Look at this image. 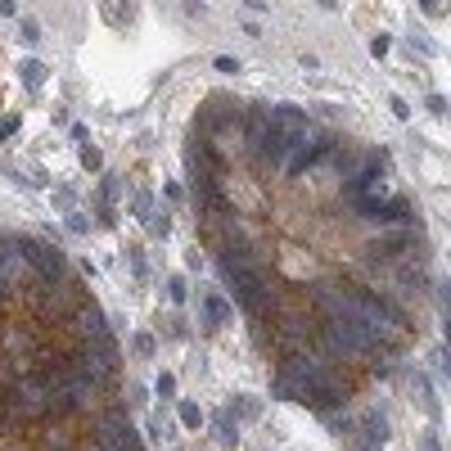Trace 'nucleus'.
<instances>
[{
    "label": "nucleus",
    "mask_w": 451,
    "mask_h": 451,
    "mask_svg": "<svg viewBox=\"0 0 451 451\" xmlns=\"http://www.w3.org/2000/svg\"><path fill=\"white\" fill-rule=\"evenodd\" d=\"M217 72L235 77V72H239V59H230V54H222V59H217Z\"/></svg>",
    "instance_id": "24"
},
{
    "label": "nucleus",
    "mask_w": 451,
    "mask_h": 451,
    "mask_svg": "<svg viewBox=\"0 0 451 451\" xmlns=\"http://www.w3.org/2000/svg\"><path fill=\"white\" fill-rule=\"evenodd\" d=\"M167 339H190V330H185V321H181V316H167Z\"/></svg>",
    "instance_id": "17"
},
{
    "label": "nucleus",
    "mask_w": 451,
    "mask_h": 451,
    "mask_svg": "<svg viewBox=\"0 0 451 451\" xmlns=\"http://www.w3.org/2000/svg\"><path fill=\"white\" fill-rule=\"evenodd\" d=\"M131 348H136V357H153V339H149V334H136Z\"/></svg>",
    "instance_id": "20"
},
{
    "label": "nucleus",
    "mask_w": 451,
    "mask_h": 451,
    "mask_svg": "<svg viewBox=\"0 0 451 451\" xmlns=\"http://www.w3.org/2000/svg\"><path fill=\"white\" fill-rule=\"evenodd\" d=\"M388 45H392V41H388L383 32H379V36H370V54H375V59H383V54H388Z\"/></svg>",
    "instance_id": "21"
},
{
    "label": "nucleus",
    "mask_w": 451,
    "mask_h": 451,
    "mask_svg": "<svg viewBox=\"0 0 451 451\" xmlns=\"http://www.w3.org/2000/svg\"><path fill=\"white\" fill-rule=\"evenodd\" d=\"M68 230H72V235H86V230H91V222H86L82 213H68Z\"/></svg>",
    "instance_id": "22"
},
{
    "label": "nucleus",
    "mask_w": 451,
    "mask_h": 451,
    "mask_svg": "<svg viewBox=\"0 0 451 451\" xmlns=\"http://www.w3.org/2000/svg\"><path fill=\"white\" fill-rule=\"evenodd\" d=\"M443 334H447V348H451V316L443 321Z\"/></svg>",
    "instance_id": "30"
},
{
    "label": "nucleus",
    "mask_w": 451,
    "mask_h": 451,
    "mask_svg": "<svg viewBox=\"0 0 451 451\" xmlns=\"http://www.w3.org/2000/svg\"><path fill=\"white\" fill-rule=\"evenodd\" d=\"M72 334L82 343H100V339H109V321H104V312L95 303H86L82 312L72 316Z\"/></svg>",
    "instance_id": "2"
},
{
    "label": "nucleus",
    "mask_w": 451,
    "mask_h": 451,
    "mask_svg": "<svg viewBox=\"0 0 451 451\" xmlns=\"http://www.w3.org/2000/svg\"><path fill=\"white\" fill-rule=\"evenodd\" d=\"M213 425H217V438H222L226 447H235V443H239V420L230 415V406H226V411H217Z\"/></svg>",
    "instance_id": "7"
},
{
    "label": "nucleus",
    "mask_w": 451,
    "mask_h": 451,
    "mask_svg": "<svg viewBox=\"0 0 451 451\" xmlns=\"http://www.w3.org/2000/svg\"><path fill=\"white\" fill-rule=\"evenodd\" d=\"M14 131H18V118H14V113H9V118H0V140H9Z\"/></svg>",
    "instance_id": "25"
},
{
    "label": "nucleus",
    "mask_w": 451,
    "mask_h": 451,
    "mask_svg": "<svg viewBox=\"0 0 451 451\" xmlns=\"http://www.w3.org/2000/svg\"><path fill=\"white\" fill-rule=\"evenodd\" d=\"M204 411H199L194 406V402H181V425H185V429H204Z\"/></svg>",
    "instance_id": "12"
},
{
    "label": "nucleus",
    "mask_w": 451,
    "mask_h": 451,
    "mask_svg": "<svg viewBox=\"0 0 451 451\" xmlns=\"http://www.w3.org/2000/svg\"><path fill=\"white\" fill-rule=\"evenodd\" d=\"M415 397H420V406H425V415H429V420L443 415V406H438V397H434V388H429V379H425V375H415Z\"/></svg>",
    "instance_id": "8"
},
{
    "label": "nucleus",
    "mask_w": 451,
    "mask_h": 451,
    "mask_svg": "<svg viewBox=\"0 0 451 451\" xmlns=\"http://www.w3.org/2000/svg\"><path fill=\"white\" fill-rule=\"evenodd\" d=\"M131 213L149 222V217H153V199H149V194H136V199H131Z\"/></svg>",
    "instance_id": "16"
},
{
    "label": "nucleus",
    "mask_w": 451,
    "mask_h": 451,
    "mask_svg": "<svg viewBox=\"0 0 451 451\" xmlns=\"http://www.w3.org/2000/svg\"><path fill=\"white\" fill-rule=\"evenodd\" d=\"M425 109H429V113H438V118H443V113H447V95H429V100H425Z\"/></svg>",
    "instance_id": "23"
},
{
    "label": "nucleus",
    "mask_w": 451,
    "mask_h": 451,
    "mask_svg": "<svg viewBox=\"0 0 451 451\" xmlns=\"http://www.w3.org/2000/svg\"><path fill=\"white\" fill-rule=\"evenodd\" d=\"M230 415H244V420H257V415H262V402H257V397H248V392H239V397L230 402Z\"/></svg>",
    "instance_id": "9"
},
{
    "label": "nucleus",
    "mask_w": 451,
    "mask_h": 451,
    "mask_svg": "<svg viewBox=\"0 0 451 451\" xmlns=\"http://www.w3.org/2000/svg\"><path fill=\"white\" fill-rule=\"evenodd\" d=\"M226 321H230V303L222 298V293H204V316H199V325H204V334L222 330Z\"/></svg>",
    "instance_id": "3"
},
{
    "label": "nucleus",
    "mask_w": 451,
    "mask_h": 451,
    "mask_svg": "<svg viewBox=\"0 0 451 451\" xmlns=\"http://www.w3.org/2000/svg\"><path fill=\"white\" fill-rule=\"evenodd\" d=\"M167 298L176 303V307L190 298V284H185V275H167Z\"/></svg>",
    "instance_id": "13"
},
{
    "label": "nucleus",
    "mask_w": 451,
    "mask_h": 451,
    "mask_svg": "<svg viewBox=\"0 0 451 451\" xmlns=\"http://www.w3.org/2000/svg\"><path fill=\"white\" fill-rule=\"evenodd\" d=\"M45 77H50V68H45L41 59H23V63H18V82H23L27 91H41Z\"/></svg>",
    "instance_id": "5"
},
{
    "label": "nucleus",
    "mask_w": 451,
    "mask_h": 451,
    "mask_svg": "<svg viewBox=\"0 0 451 451\" xmlns=\"http://www.w3.org/2000/svg\"><path fill=\"white\" fill-rule=\"evenodd\" d=\"M438 303H443V312L451 316V280H443V284H438Z\"/></svg>",
    "instance_id": "27"
},
{
    "label": "nucleus",
    "mask_w": 451,
    "mask_h": 451,
    "mask_svg": "<svg viewBox=\"0 0 451 451\" xmlns=\"http://www.w3.org/2000/svg\"><path fill=\"white\" fill-rule=\"evenodd\" d=\"M406 244H411V230H397V235L375 239V244H370V253H375V257H397V248H406Z\"/></svg>",
    "instance_id": "6"
},
{
    "label": "nucleus",
    "mask_w": 451,
    "mask_h": 451,
    "mask_svg": "<svg viewBox=\"0 0 451 451\" xmlns=\"http://www.w3.org/2000/svg\"><path fill=\"white\" fill-rule=\"evenodd\" d=\"M82 167H86V171H100V167H104V158H100V149H91V145H82Z\"/></svg>",
    "instance_id": "15"
},
{
    "label": "nucleus",
    "mask_w": 451,
    "mask_h": 451,
    "mask_svg": "<svg viewBox=\"0 0 451 451\" xmlns=\"http://www.w3.org/2000/svg\"><path fill=\"white\" fill-rule=\"evenodd\" d=\"M145 402H149L145 383H131V388H127V406H145Z\"/></svg>",
    "instance_id": "18"
},
{
    "label": "nucleus",
    "mask_w": 451,
    "mask_h": 451,
    "mask_svg": "<svg viewBox=\"0 0 451 451\" xmlns=\"http://www.w3.org/2000/svg\"><path fill=\"white\" fill-rule=\"evenodd\" d=\"M438 370H443V375L451 379V348H443V352H438Z\"/></svg>",
    "instance_id": "28"
},
{
    "label": "nucleus",
    "mask_w": 451,
    "mask_h": 451,
    "mask_svg": "<svg viewBox=\"0 0 451 451\" xmlns=\"http://www.w3.org/2000/svg\"><path fill=\"white\" fill-rule=\"evenodd\" d=\"M18 253H23V262L36 271V280H41V284H68L72 262H68V253H63V248L54 244V239L18 235Z\"/></svg>",
    "instance_id": "1"
},
{
    "label": "nucleus",
    "mask_w": 451,
    "mask_h": 451,
    "mask_svg": "<svg viewBox=\"0 0 451 451\" xmlns=\"http://www.w3.org/2000/svg\"><path fill=\"white\" fill-rule=\"evenodd\" d=\"M18 41L23 45H41V23H36V18H18Z\"/></svg>",
    "instance_id": "11"
},
{
    "label": "nucleus",
    "mask_w": 451,
    "mask_h": 451,
    "mask_svg": "<svg viewBox=\"0 0 451 451\" xmlns=\"http://www.w3.org/2000/svg\"><path fill=\"white\" fill-rule=\"evenodd\" d=\"M361 434H366V443H357V451H379L388 443V420H383L379 411H370V415L361 420Z\"/></svg>",
    "instance_id": "4"
},
{
    "label": "nucleus",
    "mask_w": 451,
    "mask_h": 451,
    "mask_svg": "<svg viewBox=\"0 0 451 451\" xmlns=\"http://www.w3.org/2000/svg\"><path fill=\"white\" fill-rule=\"evenodd\" d=\"M153 392H158V397H176V375H167V370H162L158 383H153Z\"/></svg>",
    "instance_id": "14"
},
{
    "label": "nucleus",
    "mask_w": 451,
    "mask_h": 451,
    "mask_svg": "<svg viewBox=\"0 0 451 451\" xmlns=\"http://www.w3.org/2000/svg\"><path fill=\"white\" fill-rule=\"evenodd\" d=\"M54 208H59L63 217H68V213H77V208H72V190H54Z\"/></svg>",
    "instance_id": "19"
},
{
    "label": "nucleus",
    "mask_w": 451,
    "mask_h": 451,
    "mask_svg": "<svg viewBox=\"0 0 451 451\" xmlns=\"http://www.w3.org/2000/svg\"><path fill=\"white\" fill-rule=\"evenodd\" d=\"M388 109H392V113H397V118H402V122H406V118H411V109H406V100H402V95H392V100H388Z\"/></svg>",
    "instance_id": "26"
},
{
    "label": "nucleus",
    "mask_w": 451,
    "mask_h": 451,
    "mask_svg": "<svg viewBox=\"0 0 451 451\" xmlns=\"http://www.w3.org/2000/svg\"><path fill=\"white\" fill-rule=\"evenodd\" d=\"M149 235L153 239H167L171 235V213H167V208H158V213L149 217Z\"/></svg>",
    "instance_id": "10"
},
{
    "label": "nucleus",
    "mask_w": 451,
    "mask_h": 451,
    "mask_svg": "<svg viewBox=\"0 0 451 451\" xmlns=\"http://www.w3.org/2000/svg\"><path fill=\"white\" fill-rule=\"evenodd\" d=\"M162 194H167L171 204H181V199H185V190H181V185H171V181H167V185H162Z\"/></svg>",
    "instance_id": "29"
},
{
    "label": "nucleus",
    "mask_w": 451,
    "mask_h": 451,
    "mask_svg": "<svg viewBox=\"0 0 451 451\" xmlns=\"http://www.w3.org/2000/svg\"><path fill=\"white\" fill-rule=\"evenodd\" d=\"M420 447H425V451H438V443H434V438H425V443H420Z\"/></svg>",
    "instance_id": "31"
}]
</instances>
